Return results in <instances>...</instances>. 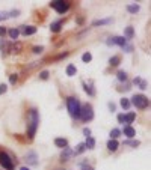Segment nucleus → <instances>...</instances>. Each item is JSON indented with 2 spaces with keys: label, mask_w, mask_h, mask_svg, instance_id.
<instances>
[{
  "label": "nucleus",
  "mask_w": 151,
  "mask_h": 170,
  "mask_svg": "<svg viewBox=\"0 0 151 170\" xmlns=\"http://www.w3.org/2000/svg\"><path fill=\"white\" fill-rule=\"evenodd\" d=\"M55 145L60 149H65V148H68V140L67 139H55Z\"/></svg>",
  "instance_id": "nucleus-16"
},
{
  "label": "nucleus",
  "mask_w": 151,
  "mask_h": 170,
  "mask_svg": "<svg viewBox=\"0 0 151 170\" xmlns=\"http://www.w3.org/2000/svg\"><path fill=\"white\" fill-rule=\"evenodd\" d=\"M21 33H23L24 36L35 35V33H36V27H35V26H23V27H21Z\"/></svg>",
  "instance_id": "nucleus-9"
},
{
  "label": "nucleus",
  "mask_w": 151,
  "mask_h": 170,
  "mask_svg": "<svg viewBox=\"0 0 151 170\" xmlns=\"http://www.w3.org/2000/svg\"><path fill=\"white\" fill-rule=\"evenodd\" d=\"M74 156V151L71 148H65V149H62V154H60V161L62 163H67L70 161L71 158Z\"/></svg>",
  "instance_id": "nucleus-8"
},
{
  "label": "nucleus",
  "mask_w": 151,
  "mask_h": 170,
  "mask_svg": "<svg viewBox=\"0 0 151 170\" xmlns=\"http://www.w3.org/2000/svg\"><path fill=\"white\" fill-rule=\"evenodd\" d=\"M119 104H121V107H122L124 110H129V109H130V101H129L127 98H122Z\"/></svg>",
  "instance_id": "nucleus-26"
},
{
  "label": "nucleus",
  "mask_w": 151,
  "mask_h": 170,
  "mask_svg": "<svg viewBox=\"0 0 151 170\" xmlns=\"http://www.w3.org/2000/svg\"><path fill=\"white\" fill-rule=\"evenodd\" d=\"M83 134H85L86 137H91V129H89V128H83Z\"/></svg>",
  "instance_id": "nucleus-39"
},
{
  "label": "nucleus",
  "mask_w": 151,
  "mask_h": 170,
  "mask_svg": "<svg viewBox=\"0 0 151 170\" xmlns=\"http://www.w3.org/2000/svg\"><path fill=\"white\" fill-rule=\"evenodd\" d=\"M32 51H33L35 54H41L42 51H44V47H42V45H38V47H33V48H32Z\"/></svg>",
  "instance_id": "nucleus-33"
},
{
  "label": "nucleus",
  "mask_w": 151,
  "mask_h": 170,
  "mask_svg": "<svg viewBox=\"0 0 151 170\" xmlns=\"http://www.w3.org/2000/svg\"><path fill=\"white\" fill-rule=\"evenodd\" d=\"M116 77H118V80H119V81H125V80H127V74H125L124 71H118Z\"/></svg>",
  "instance_id": "nucleus-31"
},
{
  "label": "nucleus",
  "mask_w": 151,
  "mask_h": 170,
  "mask_svg": "<svg viewBox=\"0 0 151 170\" xmlns=\"http://www.w3.org/2000/svg\"><path fill=\"white\" fill-rule=\"evenodd\" d=\"M134 36V30H133V27L132 26H129V27H125V38L127 39H132Z\"/></svg>",
  "instance_id": "nucleus-23"
},
{
  "label": "nucleus",
  "mask_w": 151,
  "mask_h": 170,
  "mask_svg": "<svg viewBox=\"0 0 151 170\" xmlns=\"http://www.w3.org/2000/svg\"><path fill=\"white\" fill-rule=\"evenodd\" d=\"M134 119H136V114H134L133 111H130V113H129L127 116H125V124L129 125V124H132V122H133Z\"/></svg>",
  "instance_id": "nucleus-25"
},
{
  "label": "nucleus",
  "mask_w": 151,
  "mask_h": 170,
  "mask_svg": "<svg viewBox=\"0 0 151 170\" xmlns=\"http://www.w3.org/2000/svg\"><path fill=\"white\" fill-rule=\"evenodd\" d=\"M21 50H23V44L21 42H14L9 47V51H11V53H14V54H20Z\"/></svg>",
  "instance_id": "nucleus-11"
},
{
  "label": "nucleus",
  "mask_w": 151,
  "mask_h": 170,
  "mask_svg": "<svg viewBox=\"0 0 151 170\" xmlns=\"http://www.w3.org/2000/svg\"><path fill=\"white\" fill-rule=\"evenodd\" d=\"M113 20L112 18H104V20H95L94 23H92V26L95 27V26H104V24H110Z\"/></svg>",
  "instance_id": "nucleus-18"
},
{
  "label": "nucleus",
  "mask_w": 151,
  "mask_h": 170,
  "mask_svg": "<svg viewBox=\"0 0 151 170\" xmlns=\"http://www.w3.org/2000/svg\"><path fill=\"white\" fill-rule=\"evenodd\" d=\"M40 77L42 78V80H47V78H48V72H47V71H42V72L40 74Z\"/></svg>",
  "instance_id": "nucleus-38"
},
{
  "label": "nucleus",
  "mask_w": 151,
  "mask_h": 170,
  "mask_svg": "<svg viewBox=\"0 0 151 170\" xmlns=\"http://www.w3.org/2000/svg\"><path fill=\"white\" fill-rule=\"evenodd\" d=\"M109 65L110 66H118L119 65V56H113L109 59Z\"/></svg>",
  "instance_id": "nucleus-24"
},
{
  "label": "nucleus",
  "mask_w": 151,
  "mask_h": 170,
  "mask_svg": "<svg viewBox=\"0 0 151 170\" xmlns=\"http://www.w3.org/2000/svg\"><path fill=\"white\" fill-rule=\"evenodd\" d=\"M17 80H18V75H17V74H11V75H9V83H11V84H15Z\"/></svg>",
  "instance_id": "nucleus-34"
},
{
  "label": "nucleus",
  "mask_w": 151,
  "mask_h": 170,
  "mask_svg": "<svg viewBox=\"0 0 151 170\" xmlns=\"http://www.w3.org/2000/svg\"><path fill=\"white\" fill-rule=\"evenodd\" d=\"M76 72H77V68H76L74 65H68V66H67V75L68 77H74Z\"/></svg>",
  "instance_id": "nucleus-21"
},
{
  "label": "nucleus",
  "mask_w": 151,
  "mask_h": 170,
  "mask_svg": "<svg viewBox=\"0 0 151 170\" xmlns=\"http://www.w3.org/2000/svg\"><path fill=\"white\" fill-rule=\"evenodd\" d=\"M139 81H141V78H139V77H136L134 80H133V84H139Z\"/></svg>",
  "instance_id": "nucleus-44"
},
{
  "label": "nucleus",
  "mask_w": 151,
  "mask_h": 170,
  "mask_svg": "<svg viewBox=\"0 0 151 170\" xmlns=\"http://www.w3.org/2000/svg\"><path fill=\"white\" fill-rule=\"evenodd\" d=\"M109 109L113 111V110H115V104H112V102H110V104H109Z\"/></svg>",
  "instance_id": "nucleus-45"
},
{
  "label": "nucleus",
  "mask_w": 151,
  "mask_h": 170,
  "mask_svg": "<svg viewBox=\"0 0 151 170\" xmlns=\"http://www.w3.org/2000/svg\"><path fill=\"white\" fill-rule=\"evenodd\" d=\"M0 166L6 170H14V161L11 160V156L6 152L0 151Z\"/></svg>",
  "instance_id": "nucleus-5"
},
{
  "label": "nucleus",
  "mask_w": 151,
  "mask_h": 170,
  "mask_svg": "<svg viewBox=\"0 0 151 170\" xmlns=\"http://www.w3.org/2000/svg\"><path fill=\"white\" fill-rule=\"evenodd\" d=\"M122 48H124V50H125V53H130V51H132V50H133V47H132V45H127V44H125V45H124V47H122Z\"/></svg>",
  "instance_id": "nucleus-40"
},
{
  "label": "nucleus",
  "mask_w": 151,
  "mask_h": 170,
  "mask_svg": "<svg viewBox=\"0 0 151 170\" xmlns=\"http://www.w3.org/2000/svg\"><path fill=\"white\" fill-rule=\"evenodd\" d=\"M118 148H119V141H118V140H109V141H107V149H109L110 152H115Z\"/></svg>",
  "instance_id": "nucleus-17"
},
{
  "label": "nucleus",
  "mask_w": 151,
  "mask_h": 170,
  "mask_svg": "<svg viewBox=\"0 0 151 170\" xmlns=\"http://www.w3.org/2000/svg\"><path fill=\"white\" fill-rule=\"evenodd\" d=\"M112 44H113V45L124 47L125 44H127V39H125V38H122V36H115V38H112Z\"/></svg>",
  "instance_id": "nucleus-15"
},
{
  "label": "nucleus",
  "mask_w": 151,
  "mask_h": 170,
  "mask_svg": "<svg viewBox=\"0 0 151 170\" xmlns=\"http://www.w3.org/2000/svg\"><path fill=\"white\" fill-rule=\"evenodd\" d=\"M80 102L77 98H68L67 99V109L71 114V117H74V119H77V117H80Z\"/></svg>",
  "instance_id": "nucleus-2"
},
{
  "label": "nucleus",
  "mask_w": 151,
  "mask_h": 170,
  "mask_svg": "<svg viewBox=\"0 0 151 170\" xmlns=\"http://www.w3.org/2000/svg\"><path fill=\"white\" fill-rule=\"evenodd\" d=\"M80 117L83 122H89L94 119V110L91 104H85L83 107H80Z\"/></svg>",
  "instance_id": "nucleus-3"
},
{
  "label": "nucleus",
  "mask_w": 151,
  "mask_h": 170,
  "mask_svg": "<svg viewBox=\"0 0 151 170\" xmlns=\"http://www.w3.org/2000/svg\"><path fill=\"white\" fill-rule=\"evenodd\" d=\"M83 89H85V92L89 95V96H94V95H95V90H94L92 81H91V83H85V81H83Z\"/></svg>",
  "instance_id": "nucleus-12"
},
{
  "label": "nucleus",
  "mask_w": 151,
  "mask_h": 170,
  "mask_svg": "<svg viewBox=\"0 0 151 170\" xmlns=\"http://www.w3.org/2000/svg\"><path fill=\"white\" fill-rule=\"evenodd\" d=\"M8 53H9V44L5 39H2V41H0V54H2V57H5Z\"/></svg>",
  "instance_id": "nucleus-10"
},
{
  "label": "nucleus",
  "mask_w": 151,
  "mask_h": 170,
  "mask_svg": "<svg viewBox=\"0 0 151 170\" xmlns=\"http://www.w3.org/2000/svg\"><path fill=\"white\" fill-rule=\"evenodd\" d=\"M20 170H29V167H21Z\"/></svg>",
  "instance_id": "nucleus-46"
},
{
  "label": "nucleus",
  "mask_w": 151,
  "mask_h": 170,
  "mask_svg": "<svg viewBox=\"0 0 151 170\" xmlns=\"http://www.w3.org/2000/svg\"><path fill=\"white\" fill-rule=\"evenodd\" d=\"M82 60H83L85 63H89V62L92 60V54L89 53V51H86V53H85V54L82 56Z\"/></svg>",
  "instance_id": "nucleus-28"
},
{
  "label": "nucleus",
  "mask_w": 151,
  "mask_h": 170,
  "mask_svg": "<svg viewBox=\"0 0 151 170\" xmlns=\"http://www.w3.org/2000/svg\"><path fill=\"white\" fill-rule=\"evenodd\" d=\"M6 90H8V86L2 83V84H0V95H3V94L6 92Z\"/></svg>",
  "instance_id": "nucleus-36"
},
{
  "label": "nucleus",
  "mask_w": 151,
  "mask_h": 170,
  "mask_svg": "<svg viewBox=\"0 0 151 170\" xmlns=\"http://www.w3.org/2000/svg\"><path fill=\"white\" fill-rule=\"evenodd\" d=\"M139 89H142V90L147 89V81H142V80H141V81H139Z\"/></svg>",
  "instance_id": "nucleus-41"
},
{
  "label": "nucleus",
  "mask_w": 151,
  "mask_h": 170,
  "mask_svg": "<svg viewBox=\"0 0 151 170\" xmlns=\"http://www.w3.org/2000/svg\"><path fill=\"white\" fill-rule=\"evenodd\" d=\"M85 146H86L88 149H94V148H95V140H94L92 137H86Z\"/></svg>",
  "instance_id": "nucleus-19"
},
{
  "label": "nucleus",
  "mask_w": 151,
  "mask_h": 170,
  "mask_svg": "<svg viewBox=\"0 0 151 170\" xmlns=\"http://www.w3.org/2000/svg\"><path fill=\"white\" fill-rule=\"evenodd\" d=\"M82 170H94V167H91V166H82Z\"/></svg>",
  "instance_id": "nucleus-43"
},
{
  "label": "nucleus",
  "mask_w": 151,
  "mask_h": 170,
  "mask_svg": "<svg viewBox=\"0 0 151 170\" xmlns=\"http://www.w3.org/2000/svg\"><path fill=\"white\" fill-rule=\"evenodd\" d=\"M8 18H9V12L8 11H0V21L8 20Z\"/></svg>",
  "instance_id": "nucleus-32"
},
{
  "label": "nucleus",
  "mask_w": 151,
  "mask_h": 170,
  "mask_svg": "<svg viewBox=\"0 0 151 170\" xmlns=\"http://www.w3.org/2000/svg\"><path fill=\"white\" fill-rule=\"evenodd\" d=\"M8 33V30L5 29V27H2V26H0V36H3V35H6Z\"/></svg>",
  "instance_id": "nucleus-42"
},
{
  "label": "nucleus",
  "mask_w": 151,
  "mask_h": 170,
  "mask_svg": "<svg viewBox=\"0 0 151 170\" xmlns=\"http://www.w3.org/2000/svg\"><path fill=\"white\" fill-rule=\"evenodd\" d=\"M118 122L119 124H125V116L124 114H118Z\"/></svg>",
  "instance_id": "nucleus-37"
},
{
  "label": "nucleus",
  "mask_w": 151,
  "mask_h": 170,
  "mask_svg": "<svg viewBox=\"0 0 151 170\" xmlns=\"http://www.w3.org/2000/svg\"><path fill=\"white\" fill-rule=\"evenodd\" d=\"M20 15V11L18 9H12V11H9V18L12 17V18H15V17H18Z\"/></svg>",
  "instance_id": "nucleus-35"
},
{
  "label": "nucleus",
  "mask_w": 151,
  "mask_h": 170,
  "mask_svg": "<svg viewBox=\"0 0 151 170\" xmlns=\"http://www.w3.org/2000/svg\"><path fill=\"white\" fill-rule=\"evenodd\" d=\"M62 24H64V21H62V20L52 23V24H50V30H52V32H55V33L60 32V30H62Z\"/></svg>",
  "instance_id": "nucleus-14"
},
{
  "label": "nucleus",
  "mask_w": 151,
  "mask_h": 170,
  "mask_svg": "<svg viewBox=\"0 0 151 170\" xmlns=\"http://www.w3.org/2000/svg\"><path fill=\"white\" fill-rule=\"evenodd\" d=\"M27 136L29 139H33L35 133H36V128H38V122H40V114H38L36 109H30L27 113Z\"/></svg>",
  "instance_id": "nucleus-1"
},
{
  "label": "nucleus",
  "mask_w": 151,
  "mask_h": 170,
  "mask_svg": "<svg viewBox=\"0 0 151 170\" xmlns=\"http://www.w3.org/2000/svg\"><path fill=\"white\" fill-rule=\"evenodd\" d=\"M50 6L53 9H56L58 14H65V12L70 9V3L65 2V0H55V2H50Z\"/></svg>",
  "instance_id": "nucleus-4"
},
{
  "label": "nucleus",
  "mask_w": 151,
  "mask_h": 170,
  "mask_svg": "<svg viewBox=\"0 0 151 170\" xmlns=\"http://www.w3.org/2000/svg\"><path fill=\"white\" fill-rule=\"evenodd\" d=\"M127 11L130 12V14H136V12H139V5H129Z\"/></svg>",
  "instance_id": "nucleus-27"
},
{
  "label": "nucleus",
  "mask_w": 151,
  "mask_h": 170,
  "mask_svg": "<svg viewBox=\"0 0 151 170\" xmlns=\"http://www.w3.org/2000/svg\"><path fill=\"white\" fill-rule=\"evenodd\" d=\"M119 136H121V131H119L118 128H113L112 131H110V140H116Z\"/></svg>",
  "instance_id": "nucleus-22"
},
{
  "label": "nucleus",
  "mask_w": 151,
  "mask_h": 170,
  "mask_svg": "<svg viewBox=\"0 0 151 170\" xmlns=\"http://www.w3.org/2000/svg\"><path fill=\"white\" fill-rule=\"evenodd\" d=\"M8 35H9L11 39H17V38L20 36V30H18V29H9V30H8Z\"/></svg>",
  "instance_id": "nucleus-20"
},
{
  "label": "nucleus",
  "mask_w": 151,
  "mask_h": 170,
  "mask_svg": "<svg viewBox=\"0 0 151 170\" xmlns=\"http://www.w3.org/2000/svg\"><path fill=\"white\" fill-rule=\"evenodd\" d=\"M132 102L134 104V107H137V109H147L148 107V99H147V96H144V95H134L133 98H132Z\"/></svg>",
  "instance_id": "nucleus-6"
},
{
  "label": "nucleus",
  "mask_w": 151,
  "mask_h": 170,
  "mask_svg": "<svg viewBox=\"0 0 151 170\" xmlns=\"http://www.w3.org/2000/svg\"><path fill=\"white\" fill-rule=\"evenodd\" d=\"M24 161H26V164H29V166H38V154L35 152V151H29V152H26L24 154Z\"/></svg>",
  "instance_id": "nucleus-7"
},
{
  "label": "nucleus",
  "mask_w": 151,
  "mask_h": 170,
  "mask_svg": "<svg viewBox=\"0 0 151 170\" xmlns=\"http://www.w3.org/2000/svg\"><path fill=\"white\" fill-rule=\"evenodd\" d=\"M122 145H129V146H133V148H136V146H139L141 143L137 141V140H125Z\"/></svg>",
  "instance_id": "nucleus-29"
},
{
  "label": "nucleus",
  "mask_w": 151,
  "mask_h": 170,
  "mask_svg": "<svg viewBox=\"0 0 151 170\" xmlns=\"http://www.w3.org/2000/svg\"><path fill=\"white\" fill-rule=\"evenodd\" d=\"M85 149H86L85 143H79V145H77V149L74 151V155H79V154H82V152H83Z\"/></svg>",
  "instance_id": "nucleus-30"
},
{
  "label": "nucleus",
  "mask_w": 151,
  "mask_h": 170,
  "mask_svg": "<svg viewBox=\"0 0 151 170\" xmlns=\"http://www.w3.org/2000/svg\"><path fill=\"white\" fill-rule=\"evenodd\" d=\"M122 133H124V136H127L129 139H133V137L136 136L134 128H132L130 125H125V126H124V129H122Z\"/></svg>",
  "instance_id": "nucleus-13"
}]
</instances>
